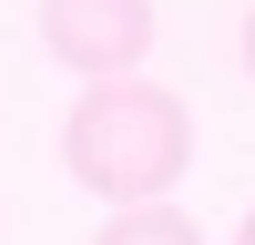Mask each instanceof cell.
Masks as SVG:
<instances>
[{"mask_svg":"<svg viewBox=\"0 0 255 245\" xmlns=\"http://www.w3.org/2000/svg\"><path fill=\"white\" fill-rule=\"evenodd\" d=\"M184 163H194V113H184V92H163V82H143V72L72 92V113H61V174H72L82 194L153 204V194L184 184Z\"/></svg>","mask_w":255,"mask_h":245,"instance_id":"6da1fadb","label":"cell"},{"mask_svg":"<svg viewBox=\"0 0 255 245\" xmlns=\"http://www.w3.org/2000/svg\"><path fill=\"white\" fill-rule=\"evenodd\" d=\"M245 72H255V10H245Z\"/></svg>","mask_w":255,"mask_h":245,"instance_id":"5b68a950","label":"cell"},{"mask_svg":"<svg viewBox=\"0 0 255 245\" xmlns=\"http://www.w3.org/2000/svg\"><path fill=\"white\" fill-rule=\"evenodd\" d=\"M92 245H204V225L184 215L174 194H153V204H113V225H102Z\"/></svg>","mask_w":255,"mask_h":245,"instance_id":"3957f363","label":"cell"},{"mask_svg":"<svg viewBox=\"0 0 255 245\" xmlns=\"http://www.w3.org/2000/svg\"><path fill=\"white\" fill-rule=\"evenodd\" d=\"M153 0H41V51L82 82H123L153 51Z\"/></svg>","mask_w":255,"mask_h":245,"instance_id":"7a4b0ae2","label":"cell"},{"mask_svg":"<svg viewBox=\"0 0 255 245\" xmlns=\"http://www.w3.org/2000/svg\"><path fill=\"white\" fill-rule=\"evenodd\" d=\"M235 245H255V204H245V225H235Z\"/></svg>","mask_w":255,"mask_h":245,"instance_id":"277c9868","label":"cell"}]
</instances>
